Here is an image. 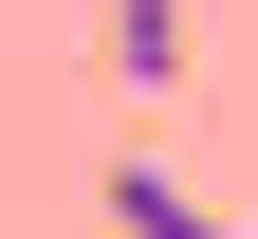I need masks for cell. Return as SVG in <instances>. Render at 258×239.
I'll use <instances>...</instances> for the list:
<instances>
[{"label":"cell","mask_w":258,"mask_h":239,"mask_svg":"<svg viewBox=\"0 0 258 239\" xmlns=\"http://www.w3.org/2000/svg\"><path fill=\"white\" fill-rule=\"evenodd\" d=\"M92 55H111V92H184V0H111Z\"/></svg>","instance_id":"obj_1"},{"label":"cell","mask_w":258,"mask_h":239,"mask_svg":"<svg viewBox=\"0 0 258 239\" xmlns=\"http://www.w3.org/2000/svg\"><path fill=\"white\" fill-rule=\"evenodd\" d=\"M111 239H258V221H221V202H184L166 166H111Z\"/></svg>","instance_id":"obj_2"}]
</instances>
